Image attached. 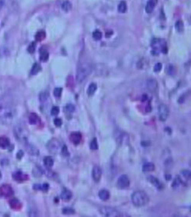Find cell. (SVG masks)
Masks as SVG:
<instances>
[{
  "label": "cell",
  "mask_w": 191,
  "mask_h": 217,
  "mask_svg": "<svg viewBox=\"0 0 191 217\" xmlns=\"http://www.w3.org/2000/svg\"><path fill=\"white\" fill-rule=\"evenodd\" d=\"M44 164H45V167H48V168H51V167L54 165V160L50 156L45 157L44 158Z\"/></svg>",
  "instance_id": "cell-25"
},
{
  "label": "cell",
  "mask_w": 191,
  "mask_h": 217,
  "mask_svg": "<svg viewBox=\"0 0 191 217\" xmlns=\"http://www.w3.org/2000/svg\"><path fill=\"white\" fill-rule=\"evenodd\" d=\"M102 37L103 34L102 33H101V31L98 30H95L93 33V37L94 40H96V41H100V40L102 38Z\"/></svg>",
  "instance_id": "cell-35"
},
{
  "label": "cell",
  "mask_w": 191,
  "mask_h": 217,
  "mask_svg": "<svg viewBox=\"0 0 191 217\" xmlns=\"http://www.w3.org/2000/svg\"><path fill=\"white\" fill-rule=\"evenodd\" d=\"M62 213L65 215H71V214L75 213V210L72 208H64L62 210Z\"/></svg>",
  "instance_id": "cell-37"
},
{
  "label": "cell",
  "mask_w": 191,
  "mask_h": 217,
  "mask_svg": "<svg viewBox=\"0 0 191 217\" xmlns=\"http://www.w3.org/2000/svg\"><path fill=\"white\" fill-rule=\"evenodd\" d=\"M14 134H15L16 139L19 140V141H21V142L24 143L27 140V131H26V129L23 126H16L15 127V129H14Z\"/></svg>",
  "instance_id": "cell-5"
},
{
  "label": "cell",
  "mask_w": 191,
  "mask_h": 217,
  "mask_svg": "<svg viewBox=\"0 0 191 217\" xmlns=\"http://www.w3.org/2000/svg\"><path fill=\"white\" fill-rule=\"evenodd\" d=\"M175 28H176V30L178 32H182V31H184V23L181 21V20H179L175 24Z\"/></svg>",
  "instance_id": "cell-32"
},
{
  "label": "cell",
  "mask_w": 191,
  "mask_h": 217,
  "mask_svg": "<svg viewBox=\"0 0 191 217\" xmlns=\"http://www.w3.org/2000/svg\"><path fill=\"white\" fill-rule=\"evenodd\" d=\"M59 112H60V110H59V108L58 106H53L51 110V113L52 116H56L59 113Z\"/></svg>",
  "instance_id": "cell-43"
},
{
  "label": "cell",
  "mask_w": 191,
  "mask_h": 217,
  "mask_svg": "<svg viewBox=\"0 0 191 217\" xmlns=\"http://www.w3.org/2000/svg\"><path fill=\"white\" fill-rule=\"evenodd\" d=\"M13 178L16 181H18V182H23V181H27L28 179L27 175L23 173L21 171H17V172L13 174Z\"/></svg>",
  "instance_id": "cell-13"
},
{
  "label": "cell",
  "mask_w": 191,
  "mask_h": 217,
  "mask_svg": "<svg viewBox=\"0 0 191 217\" xmlns=\"http://www.w3.org/2000/svg\"><path fill=\"white\" fill-rule=\"evenodd\" d=\"M54 123L57 127H60L62 125V119H60V118H55L54 119Z\"/></svg>",
  "instance_id": "cell-44"
},
{
  "label": "cell",
  "mask_w": 191,
  "mask_h": 217,
  "mask_svg": "<svg viewBox=\"0 0 191 217\" xmlns=\"http://www.w3.org/2000/svg\"><path fill=\"white\" fill-rule=\"evenodd\" d=\"M71 197H72V194H71V192L69 190L64 189L62 191V194H61V198H62V200H64V201H68V200L71 199Z\"/></svg>",
  "instance_id": "cell-23"
},
{
  "label": "cell",
  "mask_w": 191,
  "mask_h": 217,
  "mask_svg": "<svg viewBox=\"0 0 191 217\" xmlns=\"http://www.w3.org/2000/svg\"><path fill=\"white\" fill-rule=\"evenodd\" d=\"M10 140L6 136H0V147L2 149H6L10 146Z\"/></svg>",
  "instance_id": "cell-20"
},
{
  "label": "cell",
  "mask_w": 191,
  "mask_h": 217,
  "mask_svg": "<svg viewBox=\"0 0 191 217\" xmlns=\"http://www.w3.org/2000/svg\"><path fill=\"white\" fill-rule=\"evenodd\" d=\"M100 213L103 216L107 217H117L121 216V213H120V212L117 211L116 209L109 207V206H103V207H101L100 209Z\"/></svg>",
  "instance_id": "cell-4"
},
{
  "label": "cell",
  "mask_w": 191,
  "mask_h": 217,
  "mask_svg": "<svg viewBox=\"0 0 191 217\" xmlns=\"http://www.w3.org/2000/svg\"><path fill=\"white\" fill-rule=\"evenodd\" d=\"M4 5V0H0V10L2 9Z\"/></svg>",
  "instance_id": "cell-51"
},
{
  "label": "cell",
  "mask_w": 191,
  "mask_h": 217,
  "mask_svg": "<svg viewBox=\"0 0 191 217\" xmlns=\"http://www.w3.org/2000/svg\"><path fill=\"white\" fill-rule=\"evenodd\" d=\"M10 206L13 210H19V209H21L22 204L17 198H14L10 201Z\"/></svg>",
  "instance_id": "cell-19"
},
{
  "label": "cell",
  "mask_w": 191,
  "mask_h": 217,
  "mask_svg": "<svg viewBox=\"0 0 191 217\" xmlns=\"http://www.w3.org/2000/svg\"><path fill=\"white\" fill-rule=\"evenodd\" d=\"M167 72L169 75H173L175 74V68L172 65H169L168 68H167Z\"/></svg>",
  "instance_id": "cell-46"
},
{
  "label": "cell",
  "mask_w": 191,
  "mask_h": 217,
  "mask_svg": "<svg viewBox=\"0 0 191 217\" xmlns=\"http://www.w3.org/2000/svg\"><path fill=\"white\" fill-rule=\"evenodd\" d=\"M157 2H158V0H149V2L145 6V11L147 13H151L154 10Z\"/></svg>",
  "instance_id": "cell-18"
},
{
  "label": "cell",
  "mask_w": 191,
  "mask_h": 217,
  "mask_svg": "<svg viewBox=\"0 0 191 217\" xmlns=\"http://www.w3.org/2000/svg\"><path fill=\"white\" fill-rule=\"evenodd\" d=\"M41 65H40L38 63H35L33 65V67H32V68H31L30 74L32 75H37V74L38 73L39 71H41Z\"/></svg>",
  "instance_id": "cell-30"
},
{
  "label": "cell",
  "mask_w": 191,
  "mask_h": 217,
  "mask_svg": "<svg viewBox=\"0 0 191 217\" xmlns=\"http://www.w3.org/2000/svg\"><path fill=\"white\" fill-rule=\"evenodd\" d=\"M147 88L152 92H156L158 90V85L155 79H149L146 82Z\"/></svg>",
  "instance_id": "cell-12"
},
{
  "label": "cell",
  "mask_w": 191,
  "mask_h": 217,
  "mask_svg": "<svg viewBox=\"0 0 191 217\" xmlns=\"http://www.w3.org/2000/svg\"><path fill=\"white\" fill-rule=\"evenodd\" d=\"M33 175L36 177H41L43 175V170L41 167H36L33 171Z\"/></svg>",
  "instance_id": "cell-36"
},
{
  "label": "cell",
  "mask_w": 191,
  "mask_h": 217,
  "mask_svg": "<svg viewBox=\"0 0 191 217\" xmlns=\"http://www.w3.org/2000/svg\"><path fill=\"white\" fill-rule=\"evenodd\" d=\"M92 176H93V180L96 182H98L100 180L101 176H102V170L98 165H95L93 168L92 171Z\"/></svg>",
  "instance_id": "cell-11"
},
{
  "label": "cell",
  "mask_w": 191,
  "mask_h": 217,
  "mask_svg": "<svg viewBox=\"0 0 191 217\" xmlns=\"http://www.w3.org/2000/svg\"><path fill=\"white\" fill-rule=\"evenodd\" d=\"M61 153L64 157H68L69 156V152L68 150V148L66 146H63L61 149Z\"/></svg>",
  "instance_id": "cell-42"
},
{
  "label": "cell",
  "mask_w": 191,
  "mask_h": 217,
  "mask_svg": "<svg viewBox=\"0 0 191 217\" xmlns=\"http://www.w3.org/2000/svg\"><path fill=\"white\" fill-rule=\"evenodd\" d=\"M144 172H151L155 170V164L152 163H145L142 167Z\"/></svg>",
  "instance_id": "cell-27"
},
{
  "label": "cell",
  "mask_w": 191,
  "mask_h": 217,
  "mask_svg": "<svg viewBox=\"0 0 191 217\" xmlns=\"http://www.w3.org/2000/svg\"><path fill=\"white\" fill-rule=\"evenodd\" d=\"M149 198L145 192L142 191H137L131 195V202L137 207H141L149 202Z\"/></svg>",
  "instance_id": "cell-1"
},
{
  "label": "cell",
  "mask_w": 191,
  "mask_h": 217,
  "mask_svg": "<svg viewBox=\"0 0 191 217\" xmlns=\"http://www.w3.org/2000/svg\"><path fill=\"white\" fill-rule=\"evenodd\" d=\"M90 149L93 150H96L98 149V143H97V140L96 138L93 139V140L90 142Z\"/></svg>",
  "instance_id": "cell-38"
},
{
  "label": "cell",
  "mask_w": 191,
  "mask_h": 217,
  "mask_svg": "<svg viewBox=\"0 0 191 217\" xmlns=\"http://www.w3.org/2000/svg\"><path fill=\"white\" fill-rule=\"evenodd\" d=\"M97 89V84L95 83H91L90 85L88 87V89H87V94L89 96H92L94 95V93L96 92Z\"/></svg>",
  "instance_id": "cell-26"
},
{
  "label": "cell",
  "mask_w": 191,
  "mask_h": 217,
  "mask_svg": "<svg viewBox=\"0 0 191 217\" xmlns=\"http://www.w3.org/2000/svg\"><path fill=\"white\" fill-rule=\"evenodd\" d=\"M1 177H2V174H1V171H0V178H1Z\"/></svg>",
  "instance_id": "cell-52"
},
{
  "label": "cell",
  "mask_w": 191,
  "mask_h": 217,
  "mask_svg": "<svg viewBox=\"0 0 191 217\" xmlns=\"http://www.w3.org/2000/svg\"><path fill=\"white\" fill-rule=\"evenodd\" d=\"M162 68V64L161 63H157L154 67L155 72H159Z\"/></svg>",
  "instance_id": "cell-45"
},
{
  "label": "cell",
  "mask_w": 191,
  "mask_h": 217,
  "mask_svg": "<svg viewBox=\"0 0 191 217\" xmlns=\"http://www.w3.org/2000/svg\"><path fill=\"white\" fill-rule=\"evenodd\" d=\"M48 58H49L48 52L46 50H45V49L41 48V50H40V60H41V61L45 62L48 60Z\"/></svg>",
  "instance_id": "cell-24"
},
{
  "label": "cell",
  "mask_w": 191,
  "mask_h": 217,
  "mask_svg": "<svg viewBox=\"0 0 191 217\" xmlns=\"http://www.w3.org/2000/svg\"><path fill=\"white\" fill-rule=\"evenodd\" d=\"M180 174L181 175L179 177H180L182 183L184 184H187V182L190 180V171H187V170H184V171H182Z\"/></svg>",
  "instance_id": "cell-16"
},
{
  "label": "cell",
  "mask_w": 191,
  "mask_h": 217,
  "mask_svg": "<svg viewBox=\"0 0 191 217\" xmlns=\"http://www.w3.org/2000/svg\"><path fill=\"white\" fill-rule=\"evenodd\" d=\"M1 121L2 123H9L12 121V119H13V111L10 110H6L4 111L2 115L0 116Z\"/></svg>",
  "instance_id": "cell-9"
},
{
  "label": "cell",
  "mask_w": 191,
  "mask_h": 217,
  "mask_svg": "<svg viewBox=\"0 0 191 217\" xmlns=\"http://www.w3.org/2000/svg\"><path fill=\"white\" fill-rule=\"evenodd\" d=\"M36 43L35 42H32L30 44L28 47H27V51L29 52L30 54H33V52L35 51L36 50Z\"/></svg>",
  "instance_id": "cell-39"
},
{
  "label": "cell",
  "mask_w": 191,
  "mask_h": 217,
  "mask_svg": "<svg viewBox=\"0 0 191 217\" xmlns=\"http://www.w3.org/2000/svg\"><path fill=\"white\" fill-rule=\"evenodd\" d=\"M47 147H48L51 154H56L62 149V145H61V142L59 140L55 138H53L48 143Z\"/></svg>",
  "instance_id": "cell-3"
},
{
  "label": "cell",
  "mask_w": 191,
  "mask_h": 217,
  "mask_svg": "<svg viewBox=\"0 0 191 217\" xmlns=\"http://www.w3.org/2000/svg\"><path fill=\"white\" fill-rule=\"evenodd\" d=\"M24 144H25V147L26 150H27V153L30 154V155L33 156H37L39 154V150L34 145L31 144L30 143H29L28 141H25L24 142Z\"/></svg>",
  "instance_id": "cell-10"
},
{
  "label": "cell",
  "mask_w": 191,
  "mask_h": 217,
  "mask_svg": "<svg viewBox=\"0 0 191 217\" xmlns=\"http://www.w3.org/2000/svg\"><path fill=\"white\" fill-rule=\"evenodd\" d=\"M23 152L22 151V150H19V151H18V153L16 154V158H17V159H19V160L21 159V158H23Z\"/></svg>",
  "instance_id": "cell-48"
},
{
  "label": "cell",
  "mask_w": 191,
  "mask_h": 217,
  "mask_svg": "<svg viewBox=\"0 0 191 217\" xmlns=\"http://www.w3.org/2000/svg\"><path fill=\"white\" fill-rule=\"evenodd\" d=\"M92 66L89 64H82L79 66L76 74V81L79 83H82L92 72Z\"/></svg>",
  "instance_id": "cell-2"
},
{
  "label": "cell",
  "mask_w": 191,
  "mask_h": 217,
  "mask_svg": "<svg viewBox=\"0 0 191 217\" xmlns=\"http://www.w3.org/2000/svg\"><path fill=\"white\" fill-rule=\"evenodd\" d=\"M183 184V183H182L181 180H180V177H176V178L174 179L173 182H172V187L173 188H178L180 186V184Z\"/></svg>",
  "instance_id": "cell-34"
},
{
  "label": "cell",
  "mask_w": 191,
  "mask_h": 217,
  "mask_svg": "<svg viewBox=\"0 0 191 217\" xmlns=\"http://www.w3.org/2000/svg\"><path fill=\"white\" fill-rule=\"evenodd\" d=\"M71 8H72V5H71V2L69 1H65V2L62 3V9L64 10L65 12H68L71 10Z\"/></svg>",
  "instance_id": "cell-29"
},
{
  "label": "cell",
  "mask_w": 191,
  "mask_h": 217,
  "mask_svg": "<svg viewBox=\"0 0 191 217\" xmlns=\"http://www.w3.org/2000/svg\"><path fill=\"white\" fill-rule=\"evenodd\" d=\"M65 110L67 113H73L75 110V107L72 104H68V105H66L65 107Z\"/></svg>",
  "instance_id": "cell-40"
},
{
  "label": "cell",
  "mask_w": 191,
  "mask_h": 217,
  "mask_svg": "<svg viewBox=\"0 0 191 217\" xmlns=\"http://www.w3.org/2000/svg\"><path fill=\"white\" fill-rule=\"evenodd\" d=\"M112 34H113V31L110 30V31H107V32L106 33V37H110Z\"/></svg>",
  "instance_id": "cell-50"
},
{
  "label": "cell",
  "mask_w": 191,
  "mask_h": 217,
  "mask_svg": "<svg viewBox=\"0 0 191 217\" xmlns=\"http://www.w3.org/2000/svg\"><path fill=\"white\" fill-rule=\"evenodd\" d=\"M110 192H108L107 190L106 189H102V190L100 191L99 192V197L100 198L101 200L103 201H106V200H108L110 198Z\"/></svg>",
  "instance_id": "cell-21"
},
{
  "label": "cell",
  "mask_w": 191,
  "mask_h": 217,
  "mask_svg": "<svg viewBox=\"0 0 191 217\" xmlns=\"http://www.w3.org/2000/svg\"><path fill=\"white\" fill-rule=\"evenodd\" d=\"M46 37V33L44 30H39L37 31V33L35 34V39L37 41H44Z\"/></svg>",
  "instance_id": "cell-28"
},
{
  "label": "cell",
  "mask_w": 191,
  "mask_h": 217,
  "mask_svg": "<svg viewBox=\"0 0 191 217\" xmlns=\"http://www.w3.org/2000/svg\"><path fill=\"white\" fill-rule=\"evenodd\" d=\"M71 142L75 145H78L80 144L82 140V134L79 132H74L71 133L69 137Z\"/></svg>",
  "instance_id": "cell-14"
},
{
  "label": "cell",
  "mask_w": 191,
  "mask_h": 217,
  "mask_svg": "<svg viewBox=\"0 0 191 217\" xmlns=\"http://www.w3.org/2000/svg\"><path fill=\"white\" fill-rule=\"evenodd\" d=\"M28 119H29V123L32 124V125H36L40 122V119H39L38 116L36 113H33L30 114Z\"/></svg>",
  "instance_id": "cell-22"
},
{
  "label": "cell",
  "mask_w": 191,
  "mask_h": 217,
  "mask_svg": "<svg viewBox=\"0 0 191 217\" xmlns=\"http://www.w3.org/2000/svg\"><path fill=\"white\" fill-rule=\"evenodd\" d=\"M169 116V110L168 106L165 104H162L158 106V117L161 121H166L168 119Z\"/></svg>",
  "instance_id": "cell-6"
},
{
  "label": "cell",
  "mask_w": 191,
  "mask_h": 217,
  "mask_svg": "<svg viewBox=\"0 0 191 217\" xmlns=\"http://www.w3.org/2000/svg\"><path fill=\"white\" fill-rule=\"evenodd\" d=\"M13 195V190L9 184H3L0 187V197L9 198Z\"/></svg>",
  "instance_id": "cell-7"
},
{
  "label": "cell",
  "mask_w": 191,
  "mask_h": 217,
  "mask_svg": "<svg viewBox=\"0 0 191 217\" xmlns=\"http://www.w3.org/2000/svg\"><path fill=\"white\" fill-rule=\"evenodd\" d=\"M161 51L163 53V54H167V52H168V48L166 47V44L164 45V46H162V47L161 48Z\"/></svg>",
  "instance_id": "cell-49"
},
{
  "label": "cell",
  "mask_w": 191,
  "mask_h": 217,
  "mask_svg": "<svg viewBox=\"0 0 191 217\" xmlns=\"http://www.w3.org/2000/svg\"><path fill=\"white\" fill-rule=\"evenodd\" d=\"M148 180L149 181V182L152 184H153L155 187L156 188H158V190H161L163 188V184L160 181L158 180V178H156L154 176H149L148 178Z\"/></svg>",
  "instance_id": "cell-15"
},
{
  "label": "cell",
  "mask_w": 191,
  "mask_h": 217,
  "mask_svg": "<svg viewBox=\"0 0 191 217\" xmlns=\"http://www.w3.org/2000/svg\"><path fill=\"white\" fill-rule=\"evenodd\" d=\"M117 185L118 188H121V189L128 188L130 185L129 178L126 175H123L120 176V178L117 180Z\"/></svg>",
  "instance_id": "cell-8"
},
{
  "label": "cell",
  "mask_w": 191,
  "mask_h": 217,
  "mask_svg": "<svg viewBox=\"0 0 191 217\" xmlns=\"http://www.w3.org/2000/svg\"><path fill=\"white\" fill-rule=\"evenodd\" d=\"M48 188H49V184H41V190H42V191H45V192H46V191L48 190Z\"/></svg>",
  "instance_id": "cell-47"
},
{
  "label": "cell",
  "mask_w": 191,
  "mask_h": 217,
  "mask_svg": "<svg viewBox=\"0 0 191 217\" xmlns=\"http://www.w3.org/2000/svg\"><path fill=\"white\" fill-rule=\"evenodd\" d=\"M62 93V88H60V87H58V88H55L54 90V96L56 97V98H59L61 97Z\"/></svg>",
  "instance_id": "cell-41"
},
{
  "label": "cell",
  "mask_w": 191,
  "mask_h": 217,
  "mask_svg": "<svg viewBox=\"0 0 191 217\" xmlns=\"http://www.w3.org/2000/svg\"><path fill=\"white\" fill-rule=\"evenodd\" d=\"M166 43L163 40L154 38L152 40V47L153 48H155V49H158V50H161V48L162 47V46L166 45Z\"/></svg>",
  "instance_id": "cell-17"
},
{
  "label": "cell",
  "mask_w": 191,
  "mask_h": 217,
  "mask_svg": "<svg viewBox=\"0 0 191 217\" xmlns=\"http://www.w3.org/2000/svg\"><path fill=\"white\" fill-rule=\"evenodd\" d=\"M49 98V94L48 92H41V94L39 96V99H40V101L41 102H44L45 101H47V99Z\"/></svg>",
  "instance_id": "cell-33"
},
{
  "label": "cell",
  "mask_w": 191,
  "mask_h": 217,
  "mask_svg": "<svg viewBox=\"0 0 191 217\" xmlns=\"http://www.w3.org/2000/svg\"><path fill=\"white\" fill-rule=\"evenodd\" d=\"M127 10V6L124 1H122L120 2V4L118 5V12H120L121 13H124Z\"/></svg>",
  "instance_id": "cell-31"
}]
</instances>
